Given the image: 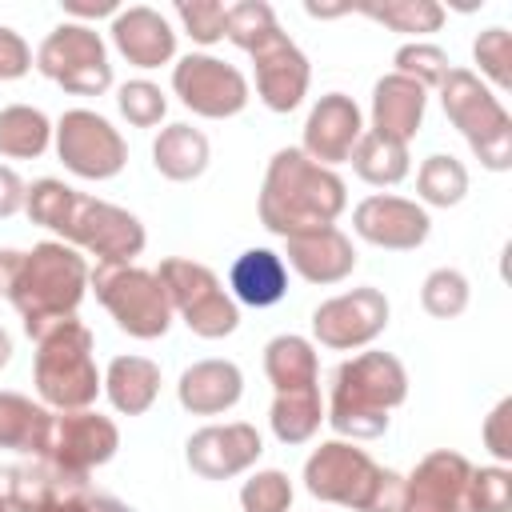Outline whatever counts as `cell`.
<instances>
[{
    "instance_id": "ac0fdd59",
    "label": "cell",
    "mask_w": 512,
    "mask_h": 512,
    "mask_svg": "<svg viewBox=\"0 0 512 512\" xmlns=\"http://www.w3.org/2000/svg\"><path fill=\"white\" fill-rule=\"evenodd\" d=\"M364 136V124H360V108L352 96L344 92H328L312 104L308 120H304V156L320 168H332V164H344L356 148V140Z\"/></svg>"
},
{
    "instance_id": "ee69618b",
    "label": "cell",
    "mask_w": 512,
    "mask_h": 512,
    "mask_svg": "<svg viewBox=\"0 0 512 512\" xmlns=\"http://www.w3.org/2000/svg\"><path fill=\"white\" fill-rule=\"evenodd\" d=\"M508 412H512V400H500V404L492 408L488 424H484V444H488L492 456H500V460L512 456V436L504 432V428H508Z\"/></svg>"
},
{
    "instance_id": "7402d4cb",
    "label": "cell",
    "mask_w": 512,
    "mask_h": 512,
    "mask_svg": "<svg viewBox=\"0 0 512 512\" xmlns=\"http://www.w3.org/2000/svg\"><path fill=\"white\" fill-rule=\"evenodd\" d=\"M424 108H428V92L416 80H408L400 72H388L372 88V132L408 144L420 132Z\"/></svg>"
},
{
    "instance_id": "d6a6232c",
    "label": "cell",
    "mask_w": 512,
    "mask_h": 512,
    "mask_svg": "<svg viewBox=\"0 0 512 512\" xmlns=\"http://www.w3.org/2000/svg\"><path fill=\"white\" fill-rule=\"evenodd\" d=\"M416 192H420L424 204L452 208V204H460L464 192H468V172H464V164H460L456 156L436 152V156H428V160L420 164V172H416Z\"/></svg>"
},
{
    "instance_id": "44dd1931",
    "label": "cell",
    "mask_w": 512,
    "mask_h": 512,
    "mask_svg": "<svg viewBox=\"0 0 512 512\" xmlns=\"http://www.w3.org/2000/svg\"><path fill=\"white\" fill-rule=\"evenodd\" d=\"M112 44L136 68H160L176 56V32L156 8L132 4L112 16Z\"/></svg>"
},
{
    "instance_id": "4fadbf2b",
    "label": "cell",
    "mask_w": 512,
    "mask_h": 512,
    "mask_svg": "<svg viewBox=\"0 0 512 512\" xmlns=\"http://www.w3.org/2000/svg\"><path fill=\"white\" fill-rule=\"evenodd\" d=\"M384 328H388V296L380 288H372V284L352 288V292H340V296L316 304V312H312L316 340L324 348H336V352L364 348Z\"/></svg>"
},
{
    "instance_id": "1f68e13d",
    "label": "cell",
    "mask_w": 512,
    "mask_h": 512,
    "mask_svg": "<svg viewBox=\"0 0 512 512\" xmlns=\"http://www.w3.org/2000/svg\"><path fill=\"white\" fill-rule=\"evenodd\" d=\"M352 168L360 180L376 184V188H388V184H400L408 176V144L400 140H388L380 132H364L352 148Z\"/></svg>"
},
{
    "instance_id": "f35d334b",
    "label": "cell",
    "mask_w": 512,
    "mask_h": 512,
    "mask_svg": "<svg viewBox=\"0 0 512 512\" xmlns=\"http://www.w3.org/2000/svg\"><path fill=\"white\" fill-rule=\"evenodd\" d=\"M448 56H444V48H436V44H404L400 52H396V72L400 76H408V80H416L424 92L428 88H440V80L448 76Z\"/></svg>"
},
{
    "instance_id": "cb8c5ba5",
    "label": "cell",
    "mask_w": 512,
    "mask_h": 512,
    "mask_svg": "<svg viewBox=\"0 0 512 512\" xmlns=\"http://www.w3.org/2000/svg\"><path fill=\"white\" fill-rule=\"evenodd\" d=\"M244 392V376L232 360H196L192 368L180 372L176 400L192 416H216L228 412Z\"/></svg>"
},
{
    "instance_id": "4dcf8cb0",
    "label": "cell",
    "mask_w": 512,
    "mask_h": 512,
    "mask_svg": "<svg viewBox=\"0 0 512 512\" xmlns=\"http://www.w3.org/2000/svg\"><path fill=\"white\" fill-rule=\"evenodd\" d=\"M324 420V408H320V388H296V392H276L272 400V412H268V424H272V436L280 444H304L316 436Z\"/></svg>"
},
{
    "instance_id": "7bdbcfd3",
    "label": "cell",
    "mask_w": 512,
    "mask_h": 512,
    "mask_svg": "<svg viewBox=\"0 0 512 512\" xmlns=\"http://www.w3.org/2000/svg\"><path fill=\"white\" fill-rule=\"evenodd\" d=\"M32 68V48L24 44L20 32L0 24V80H20Z\"/></svg>"
},
{
    "instance_id": "d4e9b609",
    "label": "cell",
    "mask_w": 512,
    "mask_h": 512,
    "mask_svg": "<svg viewBox=\"0 0 512 512\" xmlns=\"http://www.w3.org/2000/svg\"><path fill=\"white\" fill-rule=\"evenodd\" d=\"M228 284H232V296L240 304H248V308H272L288 292V268H284V260L272 248H248V252H240L232 260Z\"/></svg>"
},
{
    "instance_id": "9c48e42d",
    "label": "cell",
    "mask_w": 512,
    "mask_h": 512,
    "mask_svg": "<svg viewBox=\"0 0 512 512\" xmlns=\"http://www.w3.org/2000/svg\"><path fill=\"white\" fill-rule=\"evenodd\" d=\"M156 280H160L172 312H180V320L200 340H220V336L236 332L240 308L220 288V280H216V272L208 264H196V260H184V256H168V260H160Z\"/></svg>"
},
{
    "instance_id": "f1b7e54d",
    "label": "cell",
    "mask_w": 512,
    "mask_h": 512,
    "mask_svg": "<svg viewBox=\"0 0 512 512\" xmlns=\"http://www.w3.org/2000/svg\"><path fill=\"white\" fill-rule=\"evenodd\" d=\"M264 372L276 392H296V388H316L320 384V360L316 348L304 336H276L264 348Z\"/></svg>"
},
{
    "instance_id": "d590c367",
    "label": "cell",
    "mask_w": 512,
    "mask_h": 512,
    "mask_svg": "<svg viewBox=\"0 0 512 512\" xmlns=\"http://www.w3.org/2000/svg\"><path fill=\"white\" fill-rule=\"evenodd\" d=\"M508 508H512V472L472 468L464 488V512H508Z\"/></svg>"
},
{
    "instance_id": "681fc988",
    "label": "cell",
    "mask_w": 512,
    "mask_h": 512,
    "mask_svg": "<svg viewBox=\"0 0 512 512\" xmlns=\"http://www.w3.org/2000/svg\"><path fill=\"white\" fill-rule=\"evenodd\" d=\"M0 512H12V504H8V496L0 492Z\"/></svg>"
},
{
    "instance_id": "ba28073f",
    "label": "cell",
    "mask_w": 512,
    "mask_h": 512,
    "mask_svg": "<svg viewBox=\"0 0 512 512\" xmlns=\"http://www.w3.org/2000/svg\"><path fill=\"white\" fill-rule=\"evenodd\" d=\"M88 288L112 312L120 332H128L136 340H156L172 324V304H168L156 272H144L136 264L100 260L96 268H88Z\"/></svg>"
},
{
    "instance_id": "c3c4849f",
    "label": "cell",
    "mask_w": 512,
    "mask_h": 512,
    "mask_svg": "<svg viewBox=\"0 0 512 512\" xmlns=\"http://www.w3.org/2000/svg\"><path fill=\"white\" fill-rule=\"evenodd\" d=\"M8 360H12V340H8V332L0 328V368H4Z\"/></svg>"
},
{
    "instance_id": "30bf717a",
    "label": "cell",
    "mask_w": 512,
    "mask_h": 512,
    "mask_svg": "<svg viewBox=\"0 0 512 512\" xmlns=\"http://www.w3.org/2000/svg\"><path fill=\"white\" fill-rule=\"evenodd\" d=\"M36 68L72 96H100L112 84V64L104 40L88 24H60L44 36Z\"/></svg>"
},
{
    "instance_id": "83f0119b",
    "label": "cell",
    "mask_w": 512,
    "mask_h": 512,
    "mask_svg": "<svg viewBox=\"0 0 512 512\" xmlns=\"http://www.w3.org/2000/svg\"><path fill=\"white\" fill-rule=\"evenodd\" d=\"M152 164L160 176H168L176 184L196 180L208 168V136L192 124H168V128H160V136L152 144Z\"/></svg>"
},
{
    "instance_id": "d6986e66",
    "label": "cell",
    "mask_w": 512,
    "mask_h": 512,
    "mask_svg": "<svg viewBox=\"0 0 512 512\" xmlns=\"http://www.w3.org/2000/svg\"><path fill=\"white\" fill-rule=\"evenodd\" d=\"M468 472H472V464L460 452H448V448L428 452L416 464V472L404 480L400 512H464Z\"/></svg>"
},
{
    "instance_id": "f546056e",
    "label": "cell",
    "mask_w": 512,
    "mask_h": 512,
    "mask_svg": "<svg viewBox=\"0 0 512 512\" xmlns=\"http://www.w3.org/2000/svg\"><path fill=\"white\" fill-rule=\"evenodd\" d=\"M52 140V124L32 104H8L0 108V156L8 160H36L44 156Z\"/></svg>"
},
{
    "instance_id": "8d00e7d4",
    "label": "cell",
    "mask_w": 512,
    "mask_h": 512,
    "mask_svg": "<svg viewBox=\"0 0 512 512\" xmlns=\"http://www.w3.org/2000/svg\"><path fill=\"white\" fill-rule=\"evenodd\" d=\"M272 28H280L276 24V12L264 4V0H240V4H232L228 8V16H224V36L236 44V48H252L260 36H268Z\"/></svg>"
},
{
    "instance_id": "8992f818",
    "label": "cell",
    "mask_w": 512,
    "mask_h": 512,
    "mask_svg": "<svg viewBox=\"0 0 512 512\" xmlns=\"http://www.w3.org/2000/svg\"><path fill=\"white\" fill-rule=\"evenodd\" d=\"M32 340H36L32 376H36L40 400L56 412L92 408V400L104 388L96 360H92V332L76 316H64V320L44 324Z\"/></svg>"
},
{
    "instance_id": "484cf974",
    "label": "cell",
    "mask_w": 512,
    "mask_h": 512,
    "mask_svg": "<svg viewBox=\"0 0 512 512\" xmlns=\"http://www.w3.org/2000/svg\"><path fill=\"white\" fill-rule=\"evenodd\" d=\"M104 392L116 412L140 416L160 396V368L148 356H116L104 372Z\"/></svg>"
},
{
    "instance_id": "60d3db41",
    "label": "cell",
    "mask_w": 512,
    "mask_h": 512,
    "mask_svg": "<svg viewBox=\"0 0 512 512\" xmlns=\"http://www.w3.org/2000/svg\"><path fill=\"white\" fill-rule=\"evenodd\" d=\"M176 16H180V24H184V32L196 40V44H216V40H224V16H228V8L224 4H216V0H180L176 4Z\"/></svg>"
},
{
    "instance_id": "b9f144b4",
    "label": "cell",
    "mask_w": 512,
    "mask_h": 512,
    "mask_svg": "<svg viewBox=\"0 0 512 512\" xmlns=\"http://www.w3.org/2000/svg\"><path fill=\"white\" fill-rule=\"evenodd\" d=\"M472 56H476L480 72H484L496 88H508V84H512V68H508V32H504V28L480 32L476 44H472Z\"/></svg>"
},
{
    "instance_id": "f6af8a7d",
    "label": "cell",
    "mask_w": 512,
    "mask_h": 512,
    "mask_svg": "<svg viewBox=\"0 0 512 512\" xmlns=\"http://www.w3.org/2000/svg\"><path fill=\"white\" fill-rule=\"evenodd\" d=\"M24 196H28V184H24L12 168L0 164V220H4V216H16V212L24 208Z\"/></svg>"
},
{
    "instance_id": "3957f363",
    "label": "cell",
    "mask_w": 512,
    "mask_h": 512,
    "mask_svg": "<svg viewBox=\"0 0 512 512\" xmlns=\"http://www.w3.org/2000/svg\"><path fill=\"white\" fill-rule=\"evenodd\" d=\"M344 180L332 168L312 164L300 148H280L268 160L260 188V224L276 236H304L332 228L344 212Z\"/></svg>"
},
{
    "instance_id": "9a60e30c",
    "label": "cell",
    "mask_w": 512,
    "mask_h": 512,
    "mask_svg": "<svg viewBox=\"0 0 512 512\" xmlns=\"http://www.w3.org/2000/svg\"><path fill=\"white\" fill-rule=\"evenodd\" d=\"M256 64V92L272 112H292L304 92H308V56L280 32L272 28L248 48Z\"/></svg>"
},
{
    "instance_id": "e0dca14e",
    "label": "cell",
    "mask_w": 512,
    "mask_h": 512,
    "mask_svg": "<svg viewBox=\"0 0 512 512\" xmlns=\"http://www.w3.org/2000/svg\"><path fill=\"white\" fill-rule=\"evenodd\" d=\"M352 228L360 240L392 252H412L428 240L432 220L416 200L404 196H368L352 208Z\"/></svg>"
},
{
    "instance_id": "2e32d148",
    "label": "cell",
    "mask_w": 512,
    "mask_h": 512,
    "mask_svg": "<svg viewBox=\"0 0 512 512\" xmlns=\"http://www.w3.org/2000/svg\"><path fill=\"white\" fill-rule=\"evenodd\" d=\"M188 452V468L204 480H228L240 476L244 468H252L264 452V440L252 424L236 420V424H208L200 432L188 436L184 444Z\"/></svg>"
},
{
    "instance_id": "8fae6325",
    "label": "cell",
    "mask_w": 512,
    "mask_h": 512,
    "mask_svg": "<svg viewBox=\"0 0 512 512\" xmlns=\"http://www.w3.org/2000/svg\"><path fill=\"white\" fill-rule=\"evenodd\" d=\"M52 132H56V156L80 180H112L128 164L124 136L100 112L72 108L60 116V124Z\"/></svg>"
},
{
    "instance_id": "74e56055",
    "label": "cell",
    "mask_w": 512,
    "mask_h": 512,
    "mask_svg": "<svg viewBox=\"0 0 512 512\" xmlns=\"http://www.w3.org/2000/svg\"><path fill=\"white\" fill-rule=\"evenodd\" d=\"M240 508L244 512H288L292 508V480L276 468L256 472L240 488Z\"/></svg>"
},
{
    "instance_id": "603a6c76",
    "label": "cell",
    "mask_w": 512,
    "mask_h": 512,
    "mask_svg": "<svg viewBox=\"0 0 512 512\" xmlns=\"http://www.w3.org/2000/svg\"><path fill=\"white\" fill-rule=\"evenodd\" d=\"M288 264L308 280V284H340L356 268V248L352 240L332 224L320 232L288 236Z\"/></svg>"
},
{
    "instance_id": "e575fe53",
    "label": "cell",
    "mask_w": 512,
    "mask_h": 512,
    "mask_svg": "<svg viewBox=\"0 0 512 512\" xmlns=\"http://www.w3.org/2000/svg\"><path fill=\"white\" fill-rule=\"evenodd\" d=\"M420 304H424L428 316L452 320V316H460L468 308V280L456 268H436L420 284Z\"/></svg>"
},
{
    "instance_id": "7a4b0ae2",
    "label": "cell",
    "mask_w": 512,
    "mask_h": 512,
    "mask_svg": "<svg viewBox=\"0 0 512 512\" xmlns=\"http://www.w3.org/2000/svg\"><path fill=\"white\" fill-rule=\"evenodd\" d=\"M88 288V264L76 248L60 240L32 244L28 252H0V292L20 312L24 332L36 336L44 324L76 316Z\"/></svg>"
},
{
    "instance_id": "52a82bcc",
    "label": "cell",
    "mask_w": 512,
    "mask_h": 512,
    "mask_svg": "<svg viewBox=\"0 0 512 512\" xmlns=\"http://www.w3.org/2000/svg\"><path fill=\"white\" fill-rule=\"evenodd\" d=\"M440 104H444V116L460 128V136L468 140V148L480 156L484 168L504 172L512 164V120H508L504 104L480 84L476 72L448 68V76L440 80Z\"/></svg>"
},
{
    "instance_id": "ffe728a7",
    "label": "cell",
    "mask_w": 512,
    "mask_h": 512,
    "mask_svg": "<svg viewBox=\"0 0 512 512\" xmlns=\"http://www.w3.org/2000/svg\"><path fill=\"white\" fill-rule=\"evenodd\" d=\"M88 476L84 472H68L60 464H52L48 456H36L32 464L12 468L8 476V504L12 512H56L80 496H88Z\"/></svg>"
},
{
    "instance_id": "5b68a950",
    "label": "cell",
    "mask_w": 512,
    "mask_h": 512,
    "mask_svg": "<svg viewBox=\"0 0 512 512\" xmlns=\"http://www.w3.org/2000/svg\"><path fill=\"white\" fill-rule=\"evenodd\" d=\"M304 488L324 504H344L356 512L404 508V476L392 468H380L364 448L348 440H328L308 456Z\"/></svg>"
},
{
    "instance_id": "7c38bea8",
    "label": "cell",
    "mask_w": 512,
    "mask_h": 512,
    "mask_svg": "<svg viewBox=\"0 0 512 512\" xmlns=\"http://www.w3.org/2000/svg\"><path fill=\"white\" fill-rule=\"evenodd\" d=\"M172 88L184 108L208 120H228L248 104V80L236 64L208 56V52H188L172 68Z\"/></svg>"
},
{
    "instance_id": "6da1fadb",
    "label": "cell",
    "mask_w": 512,
    "mask_h": 512,
    "mask_svg": "<svg viewBox=\"0 0 512 512\" xmlns=\"http://www.w3.org/2000/svg\"><path fill=\"white\" fill-rule=\"evenodd\" d=\"M24 208L32 216V224L60 232L68 244L108 260V264H132V256L144 252V224L108 200L84 196L76 188H68L64 180H36L24 196Z\"/></svg>"
},
{
    "instance_id": "5bb4252c",
    "label": "cell",
    "mask_w": 512,
    "mask_h": 512,
    "mask_svg": "<svg viewBox=\"0 0 512 512\" xmlns=\"http://www.w3.org/2000/svg\"><path fill=\"white\" fill-rule=\"evenodd\" d=\"M120 448V428L92 412V408H80V412H52V432H48V460L68 468V472H92L100 464H108Z\"/></svg>"
},
{
    "instance_id": "836d02e7",
    "label": "cell",
    "mask_w": 512,
    "mask_h": 512,
    "mask_svg": "<svg viewBox=\"0 0 512 512\" xmlns=\"http://www.w3.org/2000/svg\"><path fill=\"white\" fill-rule=\"evenodd\" d=\"M360 12L388 24L392 32H436L444 24V8L436 0H384V4H360Z\"/></svg>"
},
{
    "instance_id": "7dc6e473",
    "label": "cell",
    "mask_w": 512,
    "mask_h": 512,
    "mask_svg": "<svg viewBox=\"0 0 512 512\" xmlns=\"http://www.w3.org/2000/svg\"><path fill=\"white\" fill-rule=\"evenodd\" d=\"M64 12H72V16H116L120 8H116L112 0H96V4H76V0H68Z\"/></svg>"
},
{
    "instance_id": "bcb514c9",
    "label": "cell",
    "mask_w": 512,
    "mask_h": 512,
    "mask_svg": "<svg viewBox=\"0 0 512 512\" xmlns=\"http://www.w3.org/2000/svg\"><path fill=\"white\" fill-rule=\"evenodd\" d=\"M56 512H136V508L120 504L116 496H100V492H88V496H80V500H72V504H64V508H56Z\"/></svg>"
},
{
    "instance_id": "277c9868",
    "label": "cell",
    "mask_w": 512,
    "mask_h": 512,
    "mask_svg": "<svg viewBox=\"0 0 512 512\" xmlns=\"http://www.w3.org/2000/svg\"><path fill=\"white\" fill-rule=\"evenodd\" d=\"M408 396V372L392 352H360L332 372L328 424L352 440H376L388 428V412Z\"/></svg>"
},
{
    "instance_id": "4316f807",
    "label": "cell",
    "mask_w": 512,
    "mask_h": 512,
    "mask_svg": "<svg viewBox=\"0 0 512 512\" xmlns=\"http://www.w3.org/2000/svg\"><path fill=\"white\" fill-rule=\"evenodd\" d=\"M52 432V412L44 404H32L20 392H0V448L44 456Z\"/></svg>"
},
{
    "instance_id": "ab89813d",
    "label": "cell",
    "mask_w": 512,
    "mask_h": 512,
    "mask_svg": "<svg viewBox=\"0 0 512 512\" xmlns=\"http://www.w3.org/2000/svg\"><path fill=\"white\" fill-rule=\"evenodd\" d=\"M116 104H120L124 120L136 124V128H152V124H160L164 112H168V100H164V92H160L152 80H128V84H120Z\"/></svg>"
}]
</instances>
